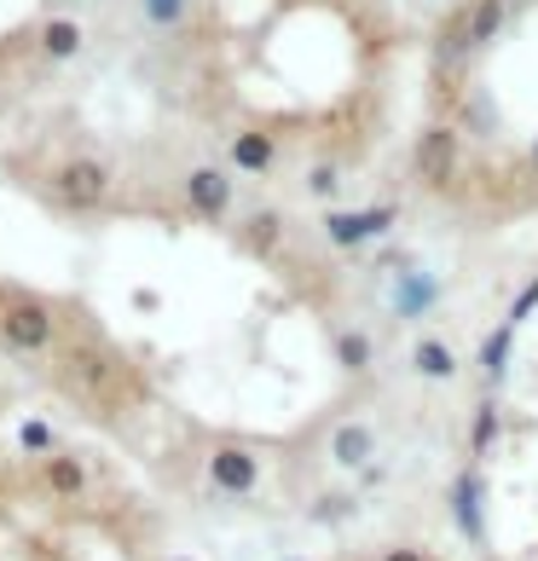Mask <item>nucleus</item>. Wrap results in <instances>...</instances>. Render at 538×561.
<instances>
[{
    "mask_svg": "<svg viewBox=\"0 0 538 561\" xmlns=\"http://www.w3.org/2000/svg\"><path fill=\"white\" fill-rule=\"evenodd\" d=\"M139 12L151 30L174 35V30H185V18H192V0H139Z\"/></svg>",
    "mask_w": 538,
    "mask_h": 561,
    "instance_id": "obj_17",
    "label": "nucleus"
},
{
    "mask_svg": "<svg viewBox=\"0 0 538 561\" xmlns=\"http://www.w3.org/2000/svg\"><path fill=\"white\" fill-rule=\"evenodd\" d=\"M278 243H284V215L278 209H255L243 220V249H250V255H278Z\"/></svg>",
    "mask_w": 538,
    "mask_h": 561,
    "instance_id": "obj_15",
    "label": "nucleus"
},
{
    "mask_svg": "<svg viewBox=\"0 0 538 561\" xmlns=\"http://www.w3.org/2000/svg\"><path fill=\"white\" fill-rule=\"evenodd\" d=\"M411 370H417L423 382H458L463 359H458V347H451L446 336H417L411 342Z\"/></svg>",
    "mask_w": 538,
    "mask_h": 561,
    "instance_id": "obj_11",
    "label": "nucleus"
},
{
    "mask_svg": "<svg viewBox=\"0 0 538 561\" xmlns=\"http://www.w3.org/2000/svg\"><path fill=\"white\" fill-rule=\"evenodd\" d=\"M53 7H58V12H70V7H81V0H53Z\"/></svg>",
    "mask_w": 538,
    "mask_h": 561,
    "instance_id": "obj_24",
    "label": "nucleus"
},
{
    "mask_svg": "<svg viewBox=\"0 0 538 561\" xmlns=\"http://www.w3.org/2000/svg\"><path fill=\"white\" fill-rule=\"evenodd\" d=\"M169 561H192V556H169Z\"/></svg>",
    "mask_w": 538,
    "mask_h": 561,
    "instance_id": "obj_25",
    "label": "nucleus"
},
{
    "mask_svg": "<svg viewBox=\"0 0 538 561\" xmlns=\"http://www.w3.org/2000/svg\"><path fill=\"white\" fill-rule=\"evenodd\" d=\"M307 192H313V197H336L342 192V169H336V162H313V169H307Z\"/></svg>",
    "mask_w": 538,
    "mask_h": 561,
    "instance_id": "obj_20",
    "label": "nucleus"
},
{
    "mask_svg": "<svg viewBox=\"0 0 538 561\" xmlns=\"http://www.w3.org/2000/svg\"><path fill=\"white\" fill-rule=\"evenodd\" d=\"M330 457H336L342 469H365L370 457H377V428L370 423H342L330 434Z\"/></svg>",
    "mask_w": 538,
    "mask_h": 561,
    "instance_id": "obj_12",
    "label": "nucleus"
},
{
    "mask_svg": "<svg viewBox=\"0 0 538 561\" xmlns=\"http://www.w3.org/2000/svg\"><path fill=\"white\" fill-rule=\"evenodd\" d=\"M527 162H533V174H538V139L527 145Z\"/></svg>",
    "mask_w": 538,
    "mask_h": 561,
    "instance_id": "obj_23",
    "label": "nucleus"
},
{
    "mask_svg": "<svg viewBox=\"0 0 538 561\" xmlns=\"http://www.w3.org/2000/svg\"><path fill=\"white\" fill-rule=\"evenodd\" d=\"M53 347H58V301L24 284H0V353L47 359Z\"/></svg>",
    "mask_w": 538,
    "mask_h": 561,
    "instance_id": "obj_2",
    "label": "nucleus"
},
{
    "mask_svg": "<svg viewBox=\"0 0 538 561\" xmlns=\"http://www.w3.org/2000/svg\"><path fill=\"white\" fill-rule=\"evenodd\" d=\"M226 162H232L238 174H273L278 169V134L266 128H238L232 139H226Z\"/></svg>",
    "mask_w": 538,
    "mask_h": 561,
    "instance_id": "obj_9",
    "label": "nucleus"
},
{
    "mask_svg": "<svg viewBox=\"0 0 538 561\" xmlns=\"http://www.w3.org/2000/svg\"><path fill=\"white\" fill-rule=\"evenodd\" d=\"M504 18H510V0H474V7H463V24H469V47L481 53L487 41L504 30Z\"/></svg>",
    "mask_w": 538,
    "mask_h": 561,
    "instance_id": "obj_14",
    "label": "nucleus"
},
{
    "mask_svg": "<svg viewBox=\"0 0 538 561\" xmlns=\"http://www.w3.org/2000/svg\"><path fill=\"white\" fill-rule=\"evenodd\" d=\"M203 474H209V486L226 492V497H250L261 486V457L243 440H215L209 457H203Z\"/></svg>",
    "mask_w": 538,
    "mask_h": 561,
    "instance_id": "obj_5",
    "label": "nucleus"
},
{
    "mask_svg": "<svg viewBox=\"0 0 538 561\" xmlns=\"http://www.w3.org/2000/svg\"><path fill=\"white\" fill-rule=\"evenodd\" d=\"M53 388L65 400L88 405L93 417H128V411H139L151 400L145 370L122 347H111V336L88 313H76L70 336L53 347Z\"/></svg>",
    "mask_w": 538,
    "mask_h": 561,
    "instance_id": "obj_1",
    "label": "nucleus"
},
{
    "mask_svg": "<svg viewBox=\"0 0 538 561\" xmlns=\"http://www.w3.org/2000/svg\"><path fill=\"white\" fill-rule=\"evenodd\" d=\"M116 192V174H111V162H99V157H65L53 169V197L65 203L70 215H99L111 203Z\"/></svg>",
    "mask_w": 538,
    "mask_h": 561,
    "instance_id": "obj_3",
    "label": "nucleus"
},
{
    "mask_svg": "<svg viewBox=\"0 0 538 561\" xmlns=\"http://www.w3.org/2000/svg\"><path fill=\"white\" fill-rule=\"evenodd\" d=\"M458 162H463V134L451 128V122H434V128H423L417 145H411V174H417L428 192H446V185L458 180Z\"/></svg>",
    "mask_w": 538,
    "mask_h": 561,
    "instance_id": "obj_4",
    "label": "nucleus"
},
{
    "mask_svg": "<svg viewBox=\"0 0 538 561\" xmlns=\"http://www.w3.org/2000/svg\"><path fill=\"white\" fill-rule=\"evenodd\" d=\"M370 353H377V347H370L365 330H336V365H342V370L365 377V370H370Z\"/></svg>",
    "mask_w": 538,
    "mask_h": 561,
    "instance_id": "obj_16",
    "label": "nucleus"
},
{
    "mask_svg": "<svg viewBox=\"0 0 538 561\" xmlns=\"http://www.w3.org/2000/svg\"><path fill=\"white\" fill-rule=\"evenodd\" d=\"M41 492L58 497V504H81L88 497V463L70 451V446H58L41 457Z\"/></svg>",
    "mask_w": 538,
    "mask_h": 561,
    "instance_id": "obj_7",
    "label": "nucleus"
},
{
    "mask_svg": "<svg viewBox=\"0 0 538 561\" xmlns=\"http://www.w3.org/2000/svg\"><path fill=\"white\" fill-rule=\"evenodd\" d=\"M510 336H515V324H499L492 336L481 342V370H487V382H499L504 377V359H510Z\"/></svg>",
    "mask_w": 538,
    "mask_h": 561,
    "instance_id": "obj_18",
    "label": "nucleus"
},
{
    "mask_svg": "<svg viewBox=\"0 0 538 561\" xmlns=\"http://www.w3.org/2000/svg\"><path fill=\"white\" fill-rule=\"evenodd\" d=\"M35 47H41L47 65H70V58H81V47H88V30H81V18L53 12L47 24L35 30Z\"/></svg>",
    "mask_w": 538,
    "mask_h": 561,
    "instance_id": "obj_10",
    "label": "nucleus"
},
{
    "mask_svg": "<svg viewBox=\"0 0 538 561\" xmlns=\"http://www.w3.org/2000/svg\"><path fill=\"white\" fill-rule=\"evenodd\" d=\"M180 197H185V209H192L203 226H226L238 185H232V174H226V169H215V162H197V169L180 180Z\"/></svg>",
    "mask_w": 538,
    "mask_h": 561,
    "instance_id": "obj_6",
    "label": "nucleus"
},
{
    "mask_svg": "<svg viewBox=\"0 0 538 561\" xmlns=\"http://www.w3.org/2000/svg\"><path fill=\"white\" fill-rule=\"evenodd\" d=\"M394 226V209H330L324 215V238L336 249H359L365 238H377Z\"/></svg>",
    "mask_w": 538,
    "mask_h": 561,
    "instance_id": "obj_8",
    "label": "nucleus"
},
{
    "mask_svg": "<svg viewBox=\"0 0 538 561\" xmlns=\"http://www.w3.org/2000/svg\"><path fill=\"white\" fill-rule=\"evenodd\" d=\"M451 515H458V527L469 538H481V469H463L458 481H451Z\"/></svg>",
    "mask_w": 538,
    "mask_h": 561,
    "instance_id": "obj_13",
    "label": "nucleus"
},
{
    "mask_svg": "<svg viewBox=\"0 0 538 561\" xmlns=\"http://www.w3.org/2000/svg\"><path fill=\"white\" fill-rule=\"evenodd\" d=\"M492 440H499V405H481V411H474V428H469V451L474 457H487L492 451Z\"/></svg>",
    "mask_w": 538,
    "mask_h": 561,
    "instance_id": "obj_19",
    "label": "nucleus"
},
{
    "mask_svg": "<svg viewBox=\"0 0 538 561\" xmlns=\"http://www.w3.org/2000/svg\"><path fill=\"white\" fill-rule=\"evenodd\" d=\"M24 451H35V457L58 451V434H53L47 423H24Z\"/></svg>",
    "mask_w": 538,
    "mask_h": 561,
    "instance_id": "obj_21",
    "label": "nucleus"
},
{
    "mask_svg": "<svg viewBox=\"0 0 538 561\" xmlns=\"http://www.w3.org/2000/svg\"><path fill=\"white\" fill-rule=\"evenodd\" d=\"M382 561H428L417 545H394V550H382Z\"/></svg>",
    "mask_w": 538,
    "mask_h": 561,
    "instance_id": "obj_22",
    "label": "nucleus"
}]
</instances>
